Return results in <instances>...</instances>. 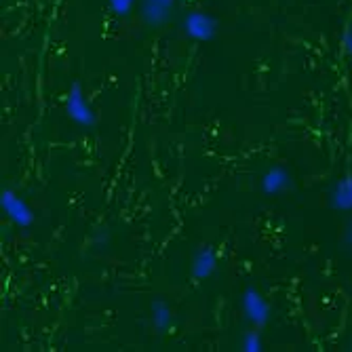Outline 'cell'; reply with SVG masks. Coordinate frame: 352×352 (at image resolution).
<instances>
[{
	"mask_svg": "<svg viewBox=\"0 0 352 352\" xmlns=\"http://www.w3.org/2000/svg\"><path fill=\"white\" fill-rule=\"evenodd\" d=\"M241 308H243V314L247 316V321L253 327L262 329V327L268 325V321H270V304H268V300L258 289L249 287V289L243 292Z\"/></svg>",
	"mask_w": 352,
	"mask_h": 352,
	"instance_id": "2",
	"label": "cell"
},
{
	"mask_svg": "<svg viewBox=\"0 0 352 352\" xmlns=\"http://www.w3.org/2000/svg\"><path fill=\"white\" fill-rule=\"evenodd\" d=\"M177 0H142V19L150 28H163L173 13Z\"/></svg>",
	"mask_w": 352,
	"mask_h": 352,
	"instance_id": "5",
	"label": "cell"
},
{
	"mask_svg": "<svg viewBox=\"0 0 352 352\" xmlns=\"http://www.w3.org/2000/svg\"><path fill=\"white\" fill-rule=\"evenodd\" d=\"M217 270V253L213 251V247H201L195 258H192V276L199 280H207L209 276H213V272Z\"/></svg>",
	"mask_w": 352,
	"mask_h": 352,
	"instance_id": "7",
	"label": "cell"
},
{
	"mask_svg": "<svg viewBox=\"0 0 352 352\" xmlns=\"http://www.w3.org/2000/svg\"><path fill=\"white\" fill-rule=\"evenodd\" d=\"M0 207H3L5 215L17 228H30L32 223H34V213H32L30 205L19 195H15L13 190L0 192Z\"/></svg>",
	"mask_w": 352,
	"mask_h": 352,
	"instance_id": "4",
	"label": "cell"
},
{
	"mask_svg": "<svg viewBox=\"0 0 352 352\" xmlns=\"http://www.w3.org/2000/svg\"><path fill=\"white\" fill-rule=\"evenodd\" d=\"M294 188V177L285 167H272L262 177V190L268 197H278Z\"/></svg>",
	"mask_w": 352,
	"mask_h": 352,
	"instance_id": "6",
	"label": "cell"
},
{
	"mask_svg": "<svg viewBox=\"0 0 352 352\" xmlns=\"http://www.w3.org/2000/svg\"><path fill=\"white\" fill-rule=\"evenodd\" d=\"M150 318H152V327H154L156 331H161V333L169 331L171 325H173V312H171L169 304L163 302V300H156V302L152 304V308H150Z\"/></svg>",
	"mask_w": 352,
	"mask_h": 352,
	"instance_id": "9",
	"label": "cell"
},
{
	"mask_svg": "<svg viewBox=\"0 0 352 352\" xmlns=\"http://www.w3.org/2000/svg\"><path fill=\"white\" fill-rule=\"evenodd\" d=\"M108 3H110V9L120 17H126L135 7V0H108Z\"/></svg>",
	"mask_w": 352,
	"mask_h": 352,
	"instance_id": "11",
	"label": "cell"
},
{
	"mask_svg": "<svg viewBox=\"0 0 352 352\" xmlns=\"http://www.w3.org/2000/svg\"><path fill=\"white\" fill-rule=\"evenodd\" d=\"M241 350L243 352H262L264 350V342H262V336L255 327L253 331H247L241 340Z\"/></svg>",
	"mask_w": 352,
	"mask_h": 352,
	"instance_id": "10",
	"label": "cell"
},
{
	"mask_svg": "<svg viewBox=\"0 0 352 352\" xmlns=\"http://www.w3.org/2000/svg\"><path fill=\"white\" fill-rule=\"evenodd\" d=\"M344 47H346V51L352 55V28H348V32L344 34Z\"/></svg>",
	"mask_w": 352,
	"mask_h": 352,
	"instance_id": "13",
	"label": "cell"
},
{
	"mask_svg": "<svg viewBox=\"0 0 352 352\" xmlns=\"http://www.w3.org/2000/svg\"><path fill=\"white\" fill-rule=\"evenodd\" d=\"M184 32L192 41L209 43V41H213L215 32H217V21L207 11H190L184 17Z\"/></svg>",
	"mask_w": 352,
	"mask_h": 352,
	"instance_id": "3",
	"label": "cell"
},
{
	"mask_svg": "<svg viewBox=\"0 0 352 352\" xmlns=\"http://www.w3.org/2000/svg\"><path fill=\"white\" fill-rule=\"evenodd\" d=\"M342 241H344L346 247H352V217L346 221V226L342 230Z\"/></svg>",
	"mask_w": 352,
	"mask_h": 352,
	"instance_id": "12",
	"label": "cell"
},
{
	"mask_svg": "<svg viewBox=\"0 0 352 352\" xmlns=\"http://www.w3.org/2000/svg\"><path fill=\"white\" fill-rule=\"evenodd\" d=\"M331 207L336 211H342V213H350L352 211V173H346L342 175L336 186L331 188Z\"/></svg>",
	"mask_w": 352,
	"mask_h": 352,
	"instance_id": "8",
	"label": "cell"
},
{
	"mask_svg": "<svg viewBox=\"0 0 352 352\" xmlns=\"http://www.w3.org/2000/svg\"><path fill=\"white\" fill-rule=\"evenodd\" d=\"M66 114H68V118L72 122L82 126V129H93L95 122H98L91 104L87 102V95H85L82 87L78 82L72 85L68 95H66Z\"/></svg>",
	"mask_w": 352,
	"mask_h": 352,
	"instance_id": "1",
	"label": "cell"
}]
</instances>
